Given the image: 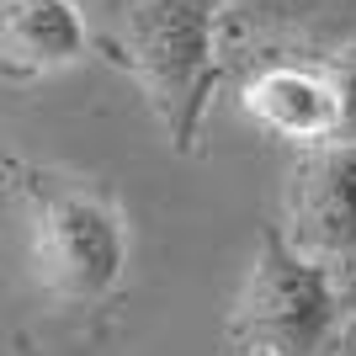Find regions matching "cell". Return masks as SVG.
Instances as JSON below:
<instances>
[{"instance_id":"1","label":"cell","mask_w":356,"mask_h":356,"mask_svg":"<svg viewBox=\"0 0 356 356\" xmlns=\"http://www.w3.org/2000/svg\"><path fill=\"white\" fill-rule=\"evenodd\" d=\"M122 54L176 149H192L208 90L218 80L208 0H134L122 16Z\"/></svg>"},{"instance_id":"2","label":"cell","mask_w":356,"mask_h":356,"mask_svg":"<svg viewBox=\"0 0 356 356\" xmlns=\"http://www.w3.org/2000/svg\"><path fill=\"white\" fill-rule=\"evenodd\" d=\"M234 325L250 346L271 356H335L341 303L314 255H303L282 234H266L245 277Z\"/></svg>"},{"instance_id":"8","label":"cell","mask_w":356,"mask_h":356,"mask_svg":"<svg viewBox=\"0 0 356 356\" xmlns=\"http://www.w3.org/2000/svg\"><path fill=\"white\" fill-rule=\"evenodd\" d=\"M245 356H271V351H261V346H250V351H245Z\"/></svg>"},{"instance_id":"5","label":"cell","mask_w":356,"mask_h":356,"mask_svg":"<svg viewBox=\"0 0 356 356\" xmlns=\"http://www.w3.org/2000/svg\"><path fill=\"white\" fill-rule=\"evenodd\" d=\"M86 59V16L74 0H0V64L11 74H54Z\"/></svg>"},{"instance_id":"7","label":"cell","mask_w":356,"mask_h":356,"mask_svg":"<svg viewBox=\"0 0 356 356\" xmlns=\"http://www.w3.org/2000/svg\"><path fill=\"white\" fill-rule=\"evenodd\" d=\"M330 86H335V128L325 144H356V54L341 64H330Z\"/></svg>"},{"instance_id":"3","label":"cell","mask_w":356,"mask_h":356,"mask_svg":"<svg viewBox=\"0 0 356 356\" xmlns=\"http://www.w3.org/2000/svg\"><path fill=\"white\" fill-rule=\"evenodd\" d=\"M32 266H38V282L64 303L106 298L128 266V239H122L118 213L80 192L48 197L32 223Z\"/></svg>"},{"instance_id":"4","label":"cell","mask_w":356,"mask_h":356,"mask_svg":"<svg viewBox=\"0 0 356 356\" xmlns=\"http://www.w3.org/2000/svg\"><path fill=\"white\" fill-rule=\"evenodd\" d=\"M293 245L314 261L356 255V144H314L287 181Z\"/></svg>"},{"instance_id":"6","label":"cell","mask_w":356,"mask_h":356,"mask_svg":"<svg viewBox=\"0 0 356 356\" xmlns=\"http://www.w3.org/2000/svg\"><path fill=\"white\" fill-rule=\"evenodd\" d=\"M245 112L282 138L325 144L335 128V86L314 70H266L245 86Z\"/></svg>"}]
</instances>
